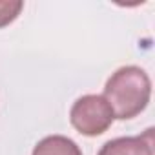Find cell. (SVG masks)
I'll use <instances>...</instances> for the list:
<instances>
[{"instance_id":"cell-1","label":"cell","mask_w":155,"mask_h":155,"mask_svg":"<svg viewBox=\"0 0 155 155\" xmlns=\"http://www.w3.org/2000/svg\"><path fill=\"white\" fill-rule=\"evenodd\" d=\"M115 119L126 120L142 113L151 97V81L139 66H122L108 79L102 95Z\"/></svg>"},{"instance_id":"cell-2","label":"cell","mask_w":155,"mask_h":155,"mask_svg":"<svg viewBox=\"0 0 155 155\" xmlns=\"http://www.w3.org/2000/svg\"><path fill=\"white\" fill-rule=\"evenodd\" d=\"M115 120L113 110L102 95H82L69 110L71 126L86 137L102 135Z\"/></svg>"},{"instance_id":"cell-3","label":"cell","mask_w":155,"mask_h":155,"mask_svg":"<svg viewBox=\"0 0 155 155\" xmlns=\"http://www.w3.org/2000/svg\"><path fill=\"white\" fill-rule=\"evenodd\" d=\"M97 155H153V130L148 128L142 135L117 137L102 144Z\"/></svg>"},{"instance_id":"cell-4","label":"cell","mask_w":155,"mask_h":155,"mask_svg":"<svg viewBox=\"0 0 155 155\" xmlns=\"http://www.w3.org/2000/svg\"><path fill=\"white\" fill-rule=\"evenodd\" d=\"M31 155H82V150L69 137L48 135L35 144Z\"/></svg>"},{"instance_id":"cell-5","label":"cell","mask_w":155,"mask_h":155,"mask_svg":"<svg viewBox=\"0 0 155 155\" xmlns=\"http://www.w3.org/2000/svg\"><path fill=\"white\" fill-rule=\"evenodd\" d=\"M24 9V2L20 0H0V28L9 26Z\"/></svg>"}]
</instances>
